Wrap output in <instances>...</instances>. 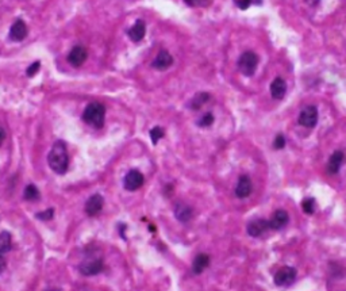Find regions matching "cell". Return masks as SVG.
I'll return each instance as SVG.
<instances>
[{
    "label": "cell",
    "instance_id": "cell-1",
    "mask_svg": "<svg viewBox=\"0 0 346 291\" xmlns=\"http://www.w3.org/2000/svg\"><path fill=\"white\" fill-rule=\"evenodd\" d=\"M49 167L57 175L67 174L69 168V155L64 141H56L48 155Z\"/></svg>",
    "mask_w": 346,
    "mask_h": 291
},
{
    "label": "cell",
    "instance_id": "cell-2",
    "mask_svg": "<svg viewBox=\"0 0 346 291\" xmlns=\"http://www.w3.org/2000/svg\"><path fill=\"white\" fill-rule=\"evenodd\" d=\"M104 118H106V107L99 102L89 103L83 112V121L95 129L103 127Z\"/></svg>",
    "mask_w": 346,
    "mask_h": 291
},
{
    "label": "cell",
    "instance_id": "cell-3",
    "mask_svg": "<svg viewBox=\"0 0 346 291\" xmlns=\"http://www.w3.org/2000/svg\"><path fill=\"white\" fill-rule=\"evenodd\" d=\"M259 56L255 52L246 50L238 58V69H240L242 75L250 78V76H253L256 73V69L259 67Z\"/></svg>",
    "mask_w": 346,
    "mask_h": 291
},
{
    "label": "cell",
    "instance_id": "cell-4",
    "mask_svg": "<svg viewBox=\"0 0 346 291\" xmlns=\"http://www.w3.org/2000/svg\"><path fill=\"white\" fill-rule=\"evenodd\" d=\"M298 271L296 268L289 267V266H284L274 274V285L279 287H288L292 285L295 279H296Z\"/></svg>",
    "mask_w": 346,
    "mask_h": 291
},
{
    "label": "cell",
    "instance_id": "cell-5",
    "mask_svg": "<svg viewBox=\"0 0 346 291\" xmlns=\"http://www.w3.org/2000/svg\"><path fill=\"white\" fill-rule=\"evenodd\" d=\"M299 123L304 127H315L318 123V108L315 106H306L299 114Z\"/></svg>",
    "mask_w": 346,
    "mask_h": 291
},
{
    "label": "cell",
    "instance_id": "cell-6",
    "mask_svg": "<svg viewBox=\"0 0 346 291\" xmlns=\"http://www.w3.org/2000/svg\"><path fill=\"white\" fill-rule=\"evenodd\" d=\"M145 183L144 175L141 174L140 171L131 170L129 171V174L125 176V180H123V187H125L127 191H137L140 190Z\"/></svg>",
    "mask_w": 346,
    "mask_h": 291
},
{
    "label": "cell",
    "instance_id": "cell-7",
    "mask_svg": "<svg viewBox=\"0 0 346 291\" xmlns=\"http://www.w3.org/2000/svg\"><path fill=\"white\" fill-rule=\"evenodd\" d=\"M103 268H104V263L100 257H97V259H89L83 263L80 266V272L86 277H93V275L100 274Z\"/></svg>",
    "mask_w": 346,
    "mask_h": 291
},
{
    "label": "cell",
    "instance_id": "cell-8",
    "mask_svg": "<svg viewBox=\"0 0 346 291\" xmlns=\"http://www.w3.org/2000/svg\"><path fill=\"white\" fill-rule=\"evenodd\" d=\"M269 221L264 218H256L252 219L248 226H246V232L252 237H260L262 236L266 230H269Z\"/></svg>",
    "mask_w": 346,
    "mask_h": 291
},
{
    "label": "cell",
    "instance_id": "cell-9",
    "mask_svg": "<svg viewBox=\"0 0 346 291\" xmlns=\"http://www.w3.org/2000/svg\"><path fill=\"white\" fill-rule=\"evenodd\" d=\"M86 58H88L86 49L84 46H82V45H77V46L72 48V50L68 54V63L71 64L72 67H75V68H79V67H82L83 64L86 63Z\"/></svg>",
    "mask_w": 346,
    "mask_h": 291
},
{
    "label": "cell",
    "instance_id": "cell-10",
    "mask_svg": "<svg viewBox=\"0 0 346 291\" xmlns=\"http://www.w3.org/2000/svg\"><path fill=\"white\" fill-rule=\"evenodd\" d=\"M103 204H104V199L100 194H95L89 196V199L86 200V213L89 217H96L100 214L103 210Z\"/></svg>",
    "mask_w": 346,
    "mask_h": 291
},
{
    "label": "cell",
    "instance_id": "cell-11",
    "mask_svg": "<svg viewBox=\"0 0 346 291\" xmlns=\"http://www.w3.org/2000/svg\"><path fill=\"white\" fill-rule=\"evenodd\" d=\"M252 190H253V185H252V180H250L249 176L248 175H241L236 186L237 198H248L252 194Z\"/></svg>",
    "mask_w": 346,
    "mask_h": 291
},
{
    "label": "cell",
    "instance_id": "cell-12",
    "mask_svg": "<svg viewBox=\"0 0 346 291\" xmlns=\"http://www.w3.org/2000/svg\"><path fill=\"white\" fill-rule=\"evenodd\" d=\"M289 222V214L285 210L280 209L276 210L272 215V218L269 219V228L273 230H280L284 226H287Z\"/></svg>",
    "mask_w": 346,
    "mask_h": 291
},
{
    "label": "cell",
    "instance_id": "cell-13",
    "mask_svg": "<svg viewBox=\"0 0 346 291\" xmlns=\"http://www.w3.org/2000/svg\"><path fill=\"white\" fill-rule=\"evenodd\" d=\"M172 54L169 53L168 50H161V52L157 54V57L153 60L152 67H153L154 69H157V71H165V69H168L169 67H172Z\"/></svg>",
    "mask_w": 346,
    "mask_h": 291
},
{
    "label": "cell",
    "instance_id": "cell-14",
    "mask_svg": "<svg viewBox=\"0 0 346 291\" xmlns=\"http://www.w3.org/2000/svg\"><path fill=\"white\" fill-rule=\"evenodd\" d=\"M345 161V153L342 151H336L330 156L329 163H327V171L330 175H336L340 172L342 164Z\"/></svg>",
    "mask_w": 346,
    "mask_h": 291
},
{
    "label": "cell",
    "instance_id": "cell-15",
    "mask_svg": "<svg viewBox=\"0 0 346 291\" xmlns=\"http://www.w3.org/2000/svg\"><path fill=\"white\" fill-rule=\"evenodd\" d=\"M270 95L276 100H281L287 94V83L283 78H276L270 83Z\"/></svg>",
    "mask_w": 346,
    "mask_h": 291
},
{
    "label": "cell",
    "instance_id": "cell-16",
    "mask_svg": "<svg viewBox=\"0 0 346 291\" xmlns=\"http://www.w3.org/2000/svg\"><path fill=\"white\" fill-rule=\"evenodd\" d=\"M27 35V26L22 19H16L10 29V38L12 41H23Z\"/></svg>",
    "mask_w": 346,
    "mask_h": 291
},
{
    "label": "cell",
    "instance_id": "cell-17",
    "mask_svg": "<svg viewBox=\"0 0 346 291\" xmlns=\"http://www.w3.org/2000/svg\"><path fill=\"white\" fill-rule=\"evenodd\" d=\"M145 34H146V24H145L144 20H137L127 31V35L130 37V39L134 41V42L142 41Z\"/></svg>",
    "mask_w": 346,
    "mask_h": 291
},
{
    "label": "cell",
    "instance_id": "cell-18",
    "mask_svg": "<svg viewBox=\"0 0 346 291\" xmlns=\"http://www.w3.org/2000/svg\"><path fill=\"white\" fill-rule=\"evenodd\" d=\"M174 215H176V218L180 221V222H188V221H191V218L193 217V210L191 206H188V204L183 203V202H180V203L176 204V207H174Z\"/></svg>",
    "mask_w": 346,
    "mask_h": 291
},
{
    "label": "cell",
    "instance_id": "cell-19",
    "mask_svg": "<svg viewBox=\"0 0 346 291\" xmlns=\"http://www.w3.org/2000/svg\"><path fill=\"white\" fill-rule=\"evenodd\" d=\"M210 266V256L207 253H199L195 259H193L192 263V271L193 274H202L207 267Z\"/></svg>",
    "mask_w": 346,
    "mask_h": 291
},
{
    "label": "cell",
    "instance_id": "cell-20",
    "mask_svg": "<svg viewBox=\"0 0 346 291\" xmlns=\"http://www.w3.org/2000/svg\"><path fill=\"white\" fill-rule=\"evenodd\" d=\"M208 100H210V94H207V93L196 94V95L192 97L191 103H189V107H191L192 110H200V108H202V107L208 102Z\"/></svg>",
    "mask_w": 346,
    "mask_h": 291
},
{
    "label": "cell",
    "instance_id": "cell-21",
    "mask_svg": "<svg viewBox=\"0 0 346 291\" xmlns=\"http://www.w3.org/2000/svg\"><path fill=\"white\" fill-rule=\"evenodd\" d=\"M12 248V237L8 232L0 233V255L10 252Z\"/></svg>",
    "mask_w": 346,
    "mask_h": 291
},
{
    "label": "cell",
    "instance_id": "cell-22",
    "mask_svg": "<svg viewBox=\"0 0 346 291\" xmlns=\"http://www.w3.org/2000/svg\"><path fill=\"white\" fill-rule=\"evenodd\" d=\"M23 196L26 200H29V202H35V200H38L39 199V191L38 189L35 187L34 185H29L26 186V189H24V193H23Z\"/></svg>",
    "mask_w": 346,
    "mask_h": 291
},
{
    "label": "cell",
    "instance_id": "cell-23",
    "mask_svg": "<svg viewBox=\"0 0 346 291\" xmlns=\"http://www.w3.org/2000/svg\"><path fill=\"white\" fill-rule=\"evenodd\" d=\"M302 210L308 215H311L315 211V199L306 198L302 200Z\"/></svg>",
    "mask_w": 346,
    "mask_h": 291
},
{
    "label": "cell",
    "instance_id": "cell-24",
    "mask_svg": "<svg viewBox=\"0 0 346 291\" xmlns=\"http://www.w3.org/2000/svg\"><path fill=\"white\" fill-rule=\"evenodd\" d=\"M214 121H215V118H214V114L212 112H206L204 115L197 121V126L200 127H210L214 123Z\"/></svg>",
    "mask_w": 346,
    "mask_h": 291
},
{
    "label": "cell",
    "instance_id": "cell-25",
    "mask_svg": "<svg viewBox=\"0 0 346 291\" xmlns=\"http://www.w3.org/2000/svg\"><path fill=\"white\" fill-rule=\"evenodd\" d=\"M164 136H165V131H164L163 127L156 126L150 130V138H152V142H153V144H157Z\"/></svg>",
    "mask_w": 346,
    "mask_h": 291
},
{
    "label": "cell",
    "instance_id": "cell-26",
    "mask_svg": "<svg viewBox=\"0 0 346 291\" xmlns=\"http://www.w3.org/2000/svg\"><path fill=\"white\" fill-rule=\"evenodd\" d=\"M184 1L189 7H207L211 3V0H184Z\"/></svg>",
    "mask_w": 346,
    "mask_h": 291
},
{
    "label": "cell",
    "instance_id": "cell-27",
    "mask_svg": "<svg viewBox=\"0 0 346 291\" xmlns=\"http://www.w3.org/2000/svg\"><path fill=\"white\" fill-rule=\"evenodd\" d=\"M39 68H41V63H39V61H35V63L31 64L29 68H27L26 75H27L29 78H33V76H35V73H38Z\"/></svg>",
    "mask_w": 346,
    "mask_h": 291
},
{
    "label": "cell",
    "instance_id": "cell-28",
    "mask_svg": "<svg viewBox=\"0 0 346 291\" xmlns=\"http://www.w3.org/2000/svg\"><path fill=\"white\" fill-rule=\"evenodd\" d=\"M284 146H285V137L283 134H277L273 141V148L280 151V149H283Z\"/></svg>",
    "mask_w": 346,
    "mask_h": 291
},
{
    "label": "cell",
    "instance_id": "cell-29",
    "mask_svg": "<svg viewBox=\"0 0 346 291\" xmlns=\"http://www.w3.org/2000/svg\"><path fill=\"white\" fill-rule=\"evenodd\" d=\"M54 215V209H48L45 211H41V213H37V218L42 219V221H48V219H52Z\"/></svg>",
    "mask_w": 346,
    "mask_h": 291
},
{
    "label": "cell",
    "instance_id": "cell-30",
    "mask_svg": "<svg viewBox=\"0 0 346 291\" xmlns=\"http://www.w3.org/2000/svg\"><path fill=\"white\" fill-rule=\"evenodd\" d=\"M234 4L241 10H248L252 5V0H234Z\"/></svg>",
    "mask_w": 346,
    "mask_h": 291
},
{
    "label": "cell",
    "instance_id": "cell-31",
    "mask_svg": "<svg viewBox=\"0 0 346 291\" xmlns=\"http://www.w3.org/2000/svg\"><path fill=\"white\" fill-rule=\"evenodd\" d=\"M5 267H7V262H5V259L3 257V255H0V274H3V272H4Z\"/></svg>",
    "mask_w": 346,
    "mask_h": 291
},
{
    "label": "cell",
    "instance_id": "cell-32",
    "mask_svg": "<svg viewBox=\"0 0 346 291\" xmlns=\"http://www.w3.org/2000/svg\"><path fill=\"white\" fill-rule=\"evenodd\" d=\"M4 140H5V130L3 129V127L0 126V146L3 145Z\"/></svg>",
    "mask_w": 346,
    "mask_h": 291
},
{
    "label": "cell",
    "instance_id": "cell-33",
    "mask_svg": "<svg viewBox=\"0 0 346 291\" xmlns=\"http://www.w3.org/2000/svg\"><path fill=\"white\" fill-rule=\"evenodd\" d=\"M304 1H306V3H307L310 7H317V5L319 4V1H321V0H304Z\"/></svg>",
    "mask_w": 346,
    "mask_h": 291
},
{
    "label": "cell",
    "instance_id": "cell-34",
    "mask_svg": "<svg viewBox=\"0 0 346 291\" xmlns=\"http://www.w3.org/2000/svg\"><path fill=\"white\" fill-rule=\"evenodd\" d=\"M252 4L261 5V4H262V0H252Z\"/></svg>",
    "mask_w": 346,
    "mask_h": 291
}]
</instances>
